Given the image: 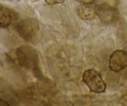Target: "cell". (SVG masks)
<instances>
[{
	"mask_svg": "<svg viewBox=\"0 0 127 106\" xmlns=\"http://www.w3.org/2000/svg\"><path fill=\"white\" fill-rule=\"evenodd\" d=\"M83 81L88 86L90 91L95 93L105 91L107 85L100 73L94 69H88L83 75Z\"/></svg>",
	"mask_w": 127,
	"mask_h": 106,
	"instance_id": "obj_1",
	"label": "cell"
},
{
	"mask_svg": "<svg viewBox=\"0 0 127 106\" xmlns=\"http://www.w3.org/2000/svg\"><path fill=\"white\" fill-rule=\"evenodd\" d=\"M17 31L21 38L27 41H31L39 32V25L33 19H26L19 22Z\"/></svg>",
	"mask_w": 127,
	"mask_h": 106,
	"instance_id": "obj_2",
	"label": "cell"
},
{
	"mask_svg": "<svg viewBox=\"0 0 127 106\" xmlns=\"http://www.w3.org/2000/svg\"><path fill=\"white\" fill-rule=\"evenodd\" d=\"M109 68L112 71L119 73L127 68V52L122 50H115L109 59Z\"/></svg>",
	"mask_w": 127,
	"mask_h": 106,
	"instance_id": "obj_3",
	"label": "cell"
},
{
	"mask_svg": "<svg viewBox=\"0 0 127 106\" xmlns=\"http://www.w3.org/2000/svg\"><path fill=\"white\" fill-rule=\"evenodd\" d=\"M97 13L102 21L111 22L117 17V12L115 9L109 4H102L97 9Z\"/></svg>",
	"mask_w": 127,
	"mask_h": 106,
	"instance_id": "obj_4",
	"label": "cell"
},
{
	"mask_svg": "<svg viewBox=\"0 0 127 106\" xmlns=\"http://www.w3.org/2000/svg\"><path fill=\"white\" fill-rule=\"evenodd\" d=\"M77 13L83 20H91L94 18L97 14V8L91 4H82L77 8Z\"/></svg>",
	"mask_w": 127,
	"mask_h": 106,
	"instance_id": "obj_5",
	"label": "cell"
},
{
	"mask_svg": "<svg viewBox=\"0 0 127 106\" xmlns=\"http://www.w3.org/2000/svg\"><path fill=\"white\" fill-rule=\"evenodd\" d=\"M12 22L11 11L5 6L0 5V28L8 27Z\"/></svg>",
	"mask_w": 127,
	"mask_h": 106,
	"instance_id": "obj_6",
	"label": "cell"
},
{
	"mask_svg": "<svg viewBox=\"0 0 127 106\" xmlns=\"http://www.w3.org/2000/svg\"><path fill=\"white\" fill-rule=\"evenodd\" d=\"M9 57L12 60L17 62L20 65H24L27 60L26 53L21 48L14 50L9 53Z\"/></svg>",
	"mask_w": 127,
	"mask_h": 106,
	"instance_id": "obj_7",
	"label": "cell"
},
{
	"mask_svg": "<svg viewBox=\"0 0 127 106\" xmlns=\"http://www.w3.org/2000/svg\"><path fill=\"white\" fill-rule=\"evenodd\" d=\"M65 0H45L46 3L48 5H54L57 4H62L64 2Z\"/></svg>",
	"mask_w": 127,
	"mask_h": 106,
	"instance_id": "obj_8",
	"label": "cell"
},
{
	"mask_svg": "<svg viewBox=\"0 0 127 106\" xmlns=\"http://www.w3.org/2000/svg\"><path fill=\"white\" fill-rule=\"evenodd\" d=\"M76 1L83 4H91L94 2V0H76Z\"/></svg>",
	"mask_w": 127,
	"mask_h": 106,
	"instance_id": "obj_9",
	"label": "cell"
},
{
	"mask_svg": "<svg viewBox=\"0 0 127 106\" xmlns=\"http://www.w3.org/2000/svg\"><path fill=\"white\" fill-rule=\"evenodd\" d=\"M0 106H10L9 104L5 100L0 99Z\"/></svg>",
	"mask_w": 127,
	"mask_h": 106,
	"instance_id": "obj_10",
	"label": "cell"
}]
</instances>
